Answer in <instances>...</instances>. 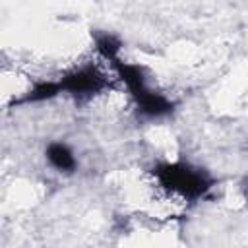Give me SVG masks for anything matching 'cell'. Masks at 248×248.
Returning <instances> with one entry per match:
<instances>
[{
  "mask_svg": "<svg viewBox=\"0 0 248 248\" xmlns=\"http://www.w3.org/2000/svg\"><path fill=\"white\" fill-rule=\"evenodd\" d=\"M46 159L56 170L66 172V170H72L76 167V157L64 143H50L46 149Z\"/></svg>",
  "mask_w": 248,
  "mask_h": 248,
  "instance_id": "1",
  "label": "cell"
}]
</instances>
